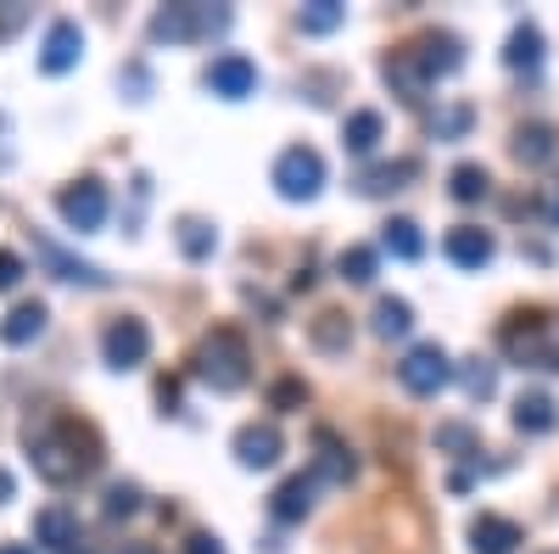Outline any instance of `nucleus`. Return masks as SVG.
<instances>
[{"instance_id":"f8f14e48","label":"nucleus","mask_w":559,"mask_h":554,"mask_svg":"<svg viewBox=\"0 0 559 554\" xmlns=\"http://www.w3.org/2000/svg\"><path fill=\"white\" fill-rule=\"evenodd\" d=\"M442 252H448V263H459V269H487V263L498 258V241H492V229H481V224H453L448 241H442Z\"/></svg>"},{"instance_id":"0eeeda50","label":"nucleus","mask_w":559,"mask_h":554,"mask_svg":"<svg viewBox=\"0 0 559 554\" xmlns=\"http://www.w3.org/2000/svg\"><path fill=\"white\" fill-rule=\"evenodd\" d=\"M397 381H403L414 398H437V392L453 381V358H448L437 342H419V347H408V353H403Z\"/></svg>"},{"instance_id":"f03ea898","label":"nucleus","mask_w":559,"mask_h":554,"mask_svg":"<svg viewBox=\"0 0 559 554\" xmlns=\"http://www.w3.org/2000/svg\"><path fill=\"white\" fill-rule=\"evenodd\" d=\"M498 342L521 369H559V319L543 308H515L498 326Z\"/></svg>"},{"instance_id":"9b49d317","label":"nucleus","mask_w":559,"mask_h":554,"mask_svg":"<svg viewBox=\"0 0 559 554\" xmlns=\"http://www.w3.org/2000/svg\"><path fill=\"white\" fill-rule=\"evenodd\" d=\"M79 57H84V28H79L73 17H57L51 28H45L39 68H45V73H68V68H79Z\"/></svg>"},{"instance_id":"7c9ffc66","label":"nucleus","mask_w":559,"mask_h":554,"mask_svg":"<svg viewBox=\"0 0 559 554\" xmlns=\"http://www.w3.org/2000/svg\"><path fill=\"white\" fill-rule=\"evenodd\" d=\"M408 331H414V308L403 297H381L376 303V337L392 342V337H408Z\"/></svg>"},{"instance_id":"79ce46f5","label":"nucleus","mask_w":559,"mask_h":554,"mask_svg":"<svg viewBox=\"0 0 559 554\" xmlns=\"http://www.w3.org/2000/svg\"><path fill=\"white\" fill-rule=\"evenodd\" d=\"M0 554H34V543H0Z\"/></svg>"},{"instance_id":"f3484780","label":"nucleus","mask_w":559,"mask_h":554,"mask_svg":"<svg viewBox=\"0 0 559 554\" xmlns=\"http://www.w3.org/2000/svg\"><path fill=\"white\" fill-rule=\"evenodd\" d=\"M509 421H515L521 437H548L559 426V403H554V392H521Z\"/></svg>"},{"instance_id":"39448f33","label":"nucleus","mask_w":559,"mask_h":554,"mask_svg":"<svg viewBox=\"0 0 559 554\" xmlns=\"http://www.w3.org/2000/svg\"><path fill=\"white\" fill-rule=\"evenodd\" d=\"M224 28H229V12L224 7H197V0L163 7L152 17V39H168V45H191V39H207V34H224Z\"/></svg>"},{"instance_id":"412c9836","label":"nucleus","mask_w":559,"mask_h":554,"mask_svg":"<svg viewBox=\"0 0 559 554\" xmlns=\"http://www.w3.org/2000/svg\"><path fill=\"white\" fill-rule=\"evenodd\" d=\"M34 543L73 554V543H79V516H73V510H62V504H51V510H39V516H34Z\"/></svg>"},{"instance_id":"7ed1b4c3","label":"nucleus","mask_w":559,"mask_h":554,"mask_svg":"<svg viewBox=\"0 0 559 554\" xmlns=\"http://www.w3.org/2000/svg\"><path fill=\"white\" fill-rule=\"evenodd\" d=\"M191 369H197V381H207L213 392H241L247 376H252V347H247V337L236 326H213L202 337Z\"/></svg>"},{"instance_id":"cd10ccee","label":"nucleus","mask_w":559,"mask_h":554,"mask_svg":"<svg viewBox=\"0 0 559 554\" xmlns=\"http://www.w3.org/2000/svg\"><path fill=\"white\" fill-rule=\"evenodd\" d=\"M308 337H313V347H324V353H342V347L353 342V326H347L342 308H324L313 326H308Z\"/></svg>"},{"instance_id":"a211bd4d","label":"nucleus","mask_w":559,"mask_h":554,"mask_svg":"<svg viewBox=\"0 0 559 554\" xmlns=\"http://www.w3.org/2000/svg\"><path fill=\"white\" fill-rule=\"evenodd\" d=\"M313 476H324V482H353L358 476V459H353V448L336 437V432H319L313 437Z\"/></svg>"},{"instance_id":"c85d7f7f","label":"nucleus","mask_w":559,"mask_h":554,"mask_svg":"<svg viewBox=\"0 0 559 554\" xmlns=\"http://www.w3.org/2000/svg\"><path fill=\"white\" fill-rule=\"evenodd\" d=\"M213 247H218V229L207 219H179V252L185 258L202 263V258H213Z\"/></svg>"},{"instance_id":"6ab92c4d","label":"nucleus","mask_w":559,"mask_h":554,"mask_svg":"<svg viewBox=\"0 0 559 554\" xmlns=\"http://www.w3.org/2000/svg\"><path fill=\"white\" fill-rule=\"evenodd\" d=\"M509 152H515L526 168H543V163L559 157V129L554 123H521L515 141H509Z\"/></svg>"},{"instance_id":"393cba45","label":"nucleus","mask_w":559,"mask_h":554,"mask_svg":"<svg viewBox=\"0 0 559 554\" xmlns=\"http://www.w3.org/2000/svg\"><path fill=\"white\" fill-rule=\"evenodd\" d=\"M414 174H419L414 157L381 163V168H364V174H358V191H364V197H386V191H403V179H414Z\"/></svg>"},{"instance_id":"9d476101","label":"nucleus","mask_w":559,"mask_h":554,"mask_svg":"<svg viewBox=\"0 0 559 554\" xmlns=\"http://www.w3.org/2000/svg\"><path fill=\"white\" fill-rule=\"evenodd\" d=\"M408 51H414L419 68H426L431 84H437V79H453V73L464 68V39H459V34H419Z\"/></svg>"},{"instance_id":"c03bdc74","label":"nucleus","mask_w":559,"mask_h":554,"mask_svg":"<svg viewBox=\"0 0 559 554\" xmlns=\"http://www.w3.org/2000/svg\"><path fill=\"white\" fill-rule=\"evenodd\" d=\"M73 554H90V549H73Z\"/></svg>"},{"instance_id":"dca6fc26","label":"nucleus","mask_w":559,"mask_h":554,"mask_svg":"<svg viewBox=\"0 0 559 554\" xmlns=\"http://www.w3.org/2000/svg\"><path fill=\"white\" fill-rule=\"evenodd\" d=\"M381 141H386V118H381L376 107H358V113L342 118V146H347L353 157H376Z\"/></svg>"},{"instance_id":"4468645a","label":"nucleus","mask_w":559,"mask_h":554,"mask_svg":"<svg viewBox=\"0 0 559 554\" xmlns=\"http://www.w3.org/2000/svg\"><path fill=\"white\" fill-rule=\"evenodd\" d=\"M313 493H319V476H313V471L286 476V482L274 487V498H269V516H274L280 527H297V521L313 510Z\"/></svg>"},{"instance_id":"aec40b11","label":"nucleus","mask_w":559,"mask_h":554,"mask_svg":"<svg viewBox=\"0 0 559 554\" xmlns=\"http://www.w3.org/2000/svg\"><path fill=\"white\" fill-rule=\"evenodd\" d=\"M381 73H386V84H392V96H403L408 107H414L419 96H426V84H431V79H426V68L414 62V51H392V57L381 62Z\"/></svg>"},{"instance_id":"2eb2a0df","label":"nucleus","mask_w":559,"mask_h":554,"mask_svg":"<svg viewBox=\"0 0 559 554\" xmlns=\"http://www.w3.org/2000/svg\"><path fill=\"white\" fill-rule=\"evenodd\" d=\"M521 543H526V532H521V521H509V516L481 510L471 521V554H515Z\"/></svg>"},{"instance_id":"5701e85b","label":"nucleus","mask_w":559,"mask_h":554,"mask_svg":"<svg viewBox=\"0 0 559 554\" xmlns=\"http://www.w3.org/2000/svg\"><path fill=\"white\" fill-rule=\"evenodd\" d=\"M39 331H45V303H17L7 319H0V342H7V347H23Z\"/></svg>"},{"instance_id":"1a4fd4ad","label":"nucleus","mask_w":559,"mask_h":554,"mask_svg":"<svg viewBox=\"0 0 559 554\" xmlns=\"http://www.w3.org/2000/svg\"><path fill=\"white\" fill-rule=\"evenodd\" d=\"M202 84L213 90V96H224V102H247L252 90H258V62H252V57H241V51H224V57H213V62H207Z\"/></svg>"},{"instance_id":"c9c22d12","label":"nucleus","mask_w":559,"mask_h":554,"mask_svg":"<svg viewBox=\"0 0 559 554\" xmlns=\"http://www.w3.org/2000/svg\"><path fill=\"white\" fill-rule=\"evenodd\" d=\"M471 123H476V113H471V107H448V113L437 118V141H459V134L471 129Z\"/></svg>"},{"instance_id":"4be33fe9","label":"nucleus","mask_w":559,"mask_h":554,"mask_svg":"<svg viewBox=\"0 0 559 554\" xmlns=\"http://www.w3.org/2000/svg\"><path fill=\"white\" fill-rule=\"evenodd\" d=\"M39 258L57 269V281H79V286H107V269H96V263H84V258L62 252L57 241H39Z\"/></svg>"},{"instance_id":"a19ab883","label":"nucleus","mask_w":559,"mask_h":554,"mask_svg":"<svg viewBox=\"0 0 559 554\" xmlns=\"http://www.w3.org/2000/svg\"><path fill=\"white\" fill-rule=\"evenodd\" d=\"M17 23H23V12H17V0H12V7H7V12H0V34H12Z\"/></svg>"},{"instance_id":"ddd939ff","label":"nucleus","mask_w":559,"mask_h":554,"mask_svg":"<svg viewBox=\"0 0 559 554\" xmlns=\"http://www.w3.org/2000/svg\"><path fill=\"white\" fill-rule=\"evenodd\" d=\"M280 453H286V437H280L274 421H252V426L236 432V459H241L247 471H269Z\"/></svg>"},{"instance_id":"ea45409f","label":"nucleus","mask_w":559,"mask_h":554,"mask_svg":"<svg viewBox=\"0 0 559 554\" xmlns=\"http://www.w3.org/2000/svg\"><path fill=\"white\" fill-rule=\"evenodd\" d=\"M185 554H224V543H218L213 532H197L191 543H185Z\"/></svg>"},{"instance_id":"f257e3e1","label":"nucleus","mask_w":559,"mask_h":554,"mask_svg":"<svg viewBox=\"0 0 559 554\" xmlns=\"http://www.w3.org/2000/svg\"><path fill=\"white\" fill-rule=\"evenodd\" d=\"M28 459H34V471L51 487H73V482H84L90 471L102 465V443H96V432H90L84 421L57 414V421H45L39 432H28Z\"/></svg>"},{"instance_id":"423d86ee","label":"nucleus","mask_w":559,"mask_h":554,"mask_svg":"<svg viewBox=\"0 0 559 554\" xmlns=\"http://www.w3.org/2000/svg\"><path fill=\"white\" fill-rule=\"evenodd\" d=\"M57 213H62V224L73 229V236L102 229V224H107V185H102L96 174H84V179L62 185V191H57Z\"/></svg>"},{"instance_id":"2f4dec72","label":"nucleus","mask_w":559,"mask_h":554,"mask_svg":"<svg viewBox=\"0 0 559 554\" xmlns=\"http://www.w3.org/2000/svg\"><path fill=\"white\" fill-rule=\"evenodd\" d=\"M459 381H464V392H471L476 403H487V398L498 392V364H487V358H464V364H459Z\"/></svg>"},{"instance_id":"58836bf2","label":"nucleus","mask_w":559,"mask_h":554,"mask_svg":"<svg viewBox=\"0 0 559 554\" xmlns=\"http://www.w3.org/2000/svg\"><path fill=\"white\" fill-rule=\"evenodd\" d=\"M537 208H543V219H548V224L559 229V179H548V185H543V197H537Z\"/></svg>"},{"instance_id":"c756f323","label":"nucleus","mask_w":559,"mask_h":554,"mask_svg":"<svg viewBox=\"0 0 559 554\" xmlns=\"http://www.w3.org/2000/svg\"><path fill=\"white\" fill-rule=\"evenodd\" d=\"M336 269H342L347 286H369V281H376V269H381V252H376V247H347V252L336 258Z\"/></svg>"},{"instance_id":"e433bc0d","label":"nucleus","mask_w":559,"mask_h":554,"mask_svg":"<svg viewBox=\"0 0 559 554\" xmlns=\"http://www.w3.org/2000/svg\"><path fill=\"white\" fill-rule=\"evenodd\" d=\"M134 510H140V487H134V482H118V487L107 493V516L118 521V516H134Z\"/></svg>"},{"instance_id":"b1692460","label":"nucleus","mask_w":559,"mask_h":554,"mask_svg":"<svg viewBox=\"0 0 559 554\" xmlns=\"http://www.w3.org/2000/svg\"><path fill=\"white\" fill-rule=\"evenodd\" d=\"M448 197L464 202V208H471V202H487V197H492V174H487L481 163H459V168L448 174Z\"/></svg>"},{"instance_id":"20e7f679","label":"nucleus","mask_w":559,"mask_h":554,"mask_svg":"<svg viewBox=\"0 0 559 554\" xmlns=\"http://www.w3.org/2000/svg\"><path fill=\"white\" fill-rule=\"evenodd\" d=\"M269 179H274V191L286 197V202H313L324 191V157L313 146H286V152L274 157Z\"/></svg>"},{"instance_id":"a878e982","label":"nucleus","mask_w":559,"mask_h":554,"mask_svg":"<svg viewBox=\"0 0 559 554\" xmlns=\"http://www.w3.org/2000/svg\"><path fill=\"white\" fill-rule=\"evenodd\" d=\"M503 62L515 68V73H521V68H526V73H532V68H543V28H537V23H515Z\"/></svg>"},{"instance_id":"f704fd0d","label":"nucleus","mask_w":559,"mask_h":554,"mask_svg":"<svg viewBox=\"0 0 559 554\" xmlns=\"http://www.w3.org/2000/svg\"><path fill=\"white\" fill-rule=\"evenodd\" d=\"M269 403H274V409H302V403H308V381H297V376L274 381V387H269Z\"/></svg>"},{"instance_id":"37998d69","label":"nucleus","mask_w":559,"mask_h":554,"mask_svg":"<svg viewBox=\"0 0 559 554\" xmlns=\"http://www.w3.org/2000/svg\"><path fill=\"white\" fill-rule=\"evenodd\" d=\"M123 554H157V549H152V543H129Z\"/></svg>"},{"instance_id":"4c0bfd02","label":"nucleus","mask_w":559,"mask_h":554,"mask_svg":"<svg viewBox=\"0 0 559 554\" xmlns=\"http://www.w3.org/2000/svg\"><path fill=\"white\" fill-rule=\"evenodd\" d=\"M23 281V258L12 247H0V286H17Z\"/></svg>"},{"instance_id":"72a5a7b5","label":"nucleus","mask_w":559,"mask_h":554,"mask_svg":"<svg viewBox=\"0 0 559 554\" xmlns=\"http://www.w3.org/2000/svg\"><path fill=\"white\" fill-rule=\"evenodd\" d=\"M437 448H442V453H459V459H471V453H481V437H476V426L448 421V426H437Z\"/></svg>"},{"instance_id":"bb28decb","label":"nucleus","mask_w":559,"mask_h":554,"mask_svg":"<svg viewBox=\"0 0 559 554\" xmlns=\"http://www.w3.org/2000/svg\"><path fill=\"white\" fill-rule=\"evenodd\" d=\"M381 247H386L392 258L414 263L419 252H426V236H419V224H414V219H386V224H381Z\"/></svg>"},{"instance_id":"473e14b6","label":"nucleus","mask_w":559,"mask_h":554,"mask_svg":"<svg viewBox=\"0 0 559 554\" xmlns=\"http://www.w3.org/2000/svg\"><path fill=\"white\" fill-rule=\"evenodd\" d=\"M342 17H347L342 0H308V7L297 12L302 34H331V28H342Z\"/></svg>"},{"instance_id":"6e6552de","label":"nucleus","mask_w":559,"mask_h":554,"mask_svg":"<svg viewBox=\"0 0 559 554\" xmlns=\"http://www.w3.org/2000/svg\"><path fill=\"white\" fill-rule=\"evenodd\" d=\"M152 353V326L146 319H134V314H118L112 326L102 331V358L112 369H134V364H146Z\"/></svg>"}]
</instances>
